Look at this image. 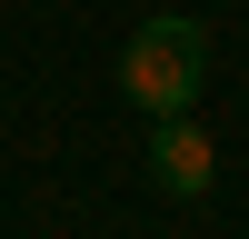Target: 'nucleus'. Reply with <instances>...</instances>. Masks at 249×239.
I'll return each instance as SVG.
<instances>
[{"label": "nucleus", "instance_id": "obj_1", "mask_svg": "<svg viewBox=\"0 0 249 239\" xmlns=\"http://www.w3.org/2000/svg\"><path fill=\"white\" fill-rule=\"evenodd\" d=\"M199 60H210V50H199L190 20H150V30L130 40V60H120V80H130V100L150 120H179L199 100Z\"/></svg>", "mask_w": 249, "mask_h": 239}, {"label": "nucleus", "instance_id": "obj_2", "mask_svg": "<svg viewBox=\"0 0 249 239\" xmlns=\"http://www.w3.org/2000/svg\"><path fill=\"white\" fill-rule=\"evenodd\" d=\"M160 170H170L179 189H199V179H210V139L190 130V110H179V120H160Z\"/></svg>", "mask_w": 249, "mask_h": 239}]
</instances>
